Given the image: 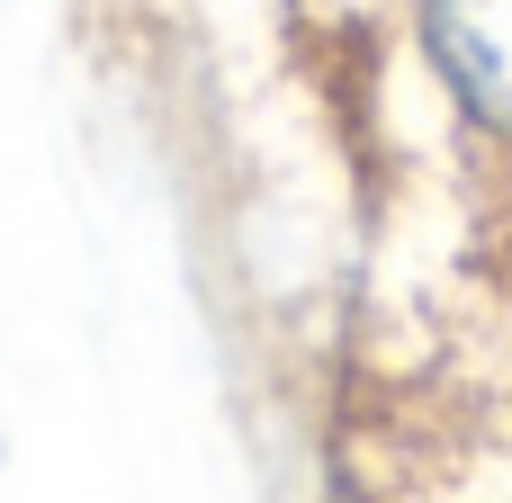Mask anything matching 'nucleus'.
Listing matches in <instances>:
<instances>
[{
    "label": "nucleus",
    "mask_w": 512,
    "mask_h": 503,
    "mask_svg": "<svg viewBox=\"0 0 512 503\" xmlns=\"http://www.w3.org/2000/svg\"><path fill=\"white\" fill-rule=\"evenodd\" d=\"M414 27L459 117L512 144V0H414Z\"/></svg>",
    "instance_id": "nucleus-1"
}]
</instances>
